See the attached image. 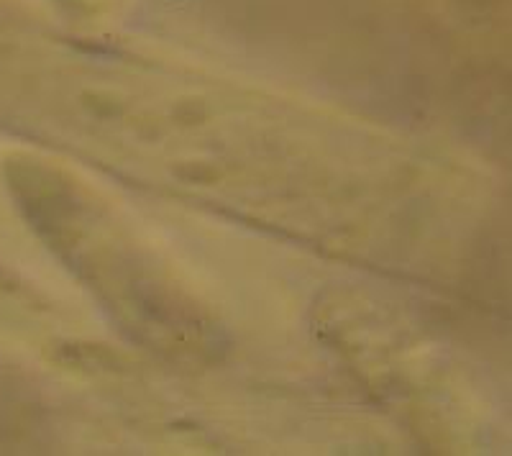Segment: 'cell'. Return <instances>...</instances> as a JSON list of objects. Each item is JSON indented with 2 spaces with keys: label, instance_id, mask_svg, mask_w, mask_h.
I'll list each match as a JSON object with an SVG mask.
<instances>
[{
  "label": "cell",
  "instance_id": "6da1fadb",
  "mask_svg": "<svg viewBox=\"0 0 512 456\" xmlns=\"http://www.w3.org/2000/svg\"><path fill=\"white\" fill-rule=\"evenodd\" d=\"M72 16L80 18H103L116 11L123 0H59Z\"/></svg>",
  "mask_w": 512,
  "mask_h": 456
}]
</instances>
